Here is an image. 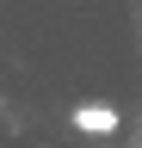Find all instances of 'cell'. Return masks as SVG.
Segmentation results:
<instances>
[{
    "mask_svg": "<svg viewBox=\"0 0 142 148\" xmlns=\"http://www.w3.org/2000/svg\"><path fill=\"white\" fill-rule=\"evenodd\" d=\"M68 123H74L80 130V136H117V105H93V99H86V105H74V111H68Z\"/></svg>",
    "mask_w": 142,
    "mask_h": 148,
    "instance_id": "6da1fadb",
    "label": "cell"
}]
</instances>
